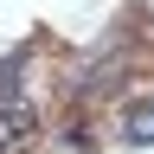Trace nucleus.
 <instances>
[{"label": "nucleus", "mask_w": 154, "mask_h": 154, "mask_svg": "<svg viewBox=\"0 0 154 154\" xmlns=\"http://www.w3.org/2000/svg\"><path fill=\"white\" fill-rule=\"evenodd\" d=\"M7 135H13V116H0V141H7Z\"/></svg>", "instance_id": "f03ea898"}, {"label": "nucleus", "mask_w": 154, "mask_h": 154, "mask_svg": "<svg viewBox=\"0 0 154 154\" xmlns=\"http://www.w3.org/2000/svg\"><path fill=\"white\" fill-rule=\"evenodd\" d=\"M122 141L128 148H148L154 141V96H135V103L122 109Z\"/></svg>", "instance_id": "f257e3e1"}]
</instances>
